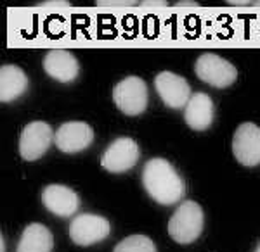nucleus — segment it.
<instances>
[{
    "label": "nucleus",
    "mask_w": 260,
    "mask_h": 252,
    "mask_svg": "<svg viewBox=\"0 0 260 252\" xmlns=\"http://www.w3.org/2000/svg\"><path fill=\"white\" fill-rule=\"evenodd\" d=\"M113 252H156L153 240L144 235H130L123 238Z\"/></svg>",
    "instance_id": "16"
},
{
    "label": "nucleus",
    "mask_w": 260,
    "mask_h": 252,
    "mask_svg": "<svg viewBox=\"0 0 260 252\" xmlns=\"http://www.w3.org/2000/svg\"><path fill=\"white\" fill-rule=\"evenodd\" d=\"M142 185L151 199L161 205H172L184 197V182L167 159H149L142 170Z\"/></svg>",
    "instance_id": "1"
},
{
    "label": "nucleus",
    "mask_w": 260,
    "mask_h": 252,
    "mask_svg": "<svg viewBox=\"0 0 260 252\" xmlns=\"http://www.w3.org/2000/svg\"><path fill=\"white\" fill-rule=\"evenodd\" d=\"M0 252H6V240H4V235H0Z\"/></svg>",
    "instance_id": "22"
},
{
    "label": "nucleus",
    "mask_w": 260,
    "mask_h": 252,
    "mask_svg": "<svg viewBox=\"0 0 260 252\" xmlns=\"http://www.w3.org/2000/svg\"><path fill=\"white\" fill-rule=\"evenodd\" d=\"M231 6H250L253 2H248V0H229Z\"/></svg>",
    "instance_id": "20"
},
{
    "label": "nucleus",
    "mask_w": 260,
    "mask_h": 252,
    "mask_svg": "<svg viewBox=\"0 0 260 252\" xmlns=\"http://www.w3.org/2000/svg\"><path fill=\"white\" fill-rule=\"evenodd\" d=\"M42 202L47 211L61 218L73 216L80 207L78 194L64 185H47L42 192Z\"/></svg>",
    "instance_id": "11"
},
{
    "label": "nucleus",
    "mask_w": 260,
    "mask_h": 252,
    "mask_svg": "<svg viewBox=\"0 0 260 252\" xmlns=\"http://www.w3.org/2000/svg\"><path fill=\"white\" fill-rule=\"evenodd\" d=\"M154 88H156L163 104L170 109H186L187 102L192 97L187 79L175 73H170V71H161L156 74Z\"/></svg>",
    "instance_id": "9"
},
{
    "label": "nucleus",
    "mask_w": 260,
    "mask_h": 252,
    "mask_svg": "<svg viewBox=\"0 0 260 252\" xmlns=\"http://www.w3.org/2000/svg\"><path fill=\"white\" fill-rule=\"evenodd\" d=\"M110 232V221L99 214H78L70 225V238L82 247H89L104 240Z\"/></svg>",
    "instance_id": "5"
},
{
    "label": "nucleus",
    "mask_w": 260,
    "mask_h": 252,
    "mask_svg": "<svg viewBox=\"0 0 260 252\" xmlns=\"http://www.w3.org/2000/svg\"><path fill=\"white\" fill-rule=\"evenodd\" d=\"M28 90V76L14 64H4L0 68V100L12 102Z\"/></svg>",
    "instance_id": "14"
},
{
    "label": "nucleus",
    "mask_w": 260,
    "mask_h": 252,
    "mask_svg": "<svg viewBox=\"0 0 260 252\" xmlns=\"http://www.w3.org/2000/svg\"><path fill=\"white\" fill-rule=\"evenodd\" d=\"M39 7H44V9H50V7H71L70 2H44V4H39Z\"/></svg>",
    "instance_id": "18"
},
{
    "label": "nucleus",
    "mask_w": 260,
    "mask_h": 252,
    "mask_svg": "<svg viewBox=\"0 0 260 252\" xmlns=\"http://www.w3.org/2000/svg\"><path fill=\"white\" fill-rule=\"evenodd\" d=\"M139 6H142V7H167L169 4L167 2H141Z\"/></svg>",
    "instance_id": "19"
},
{
    "label": "nucleus",
    "mask_w": 260,
    "mask_h": 252,
    "mask_svg": "<svg viewBox=\"0 0 260 252\" xmlns=\"http://www.w3.org/2000/svg\"><path fill=\"white\" fill-rule=\"evenodd\" d=\"M52 247L54 238L47 226L31 223L23 230L16 252H50Z\"/></svg>",
    "instance_id": "15"
},
{
    "label": "nucleus",
    "mask_w": 260,
    "mask_h": 252,
    "mask_svg": "<svg viewBox=\"0 0 260 252\" xmlns=\"http://www.w3.org/2000/svg\"><path fill=\"white\" fill-rule=\"evenodd\" d=\"M196 76L215 88H228L238 79V69L228 59L207 52L201 54L194 64Z\"/></svg>",
    "instance_id": "4"
},
{
    "label": "nucleus",
    "mask_w": 260,
    "mask_h": 252,
    "mask_svg": "<svg viewBox=\"0 0 260 252\" xmlns=\"http://www.w3.org/2000/svg\"><path fill=\"white\" fill-rule=\"evenodd\" d=\"M94 140V132L83 121H68L61 124L54 135V144L64 154H77L85 150Z\"/></svg>",
    "instance_id": "10"
},
{
    "label": "nucleus",
    "mask_w": 260,
    "mask_h": 252,
    "mask_svg": "<svg viewBox=\"0 0 260 252\" xmlns=\"http://www.w3.org/2000/svg\"><path fill=\"white\" fill-rule=\"evenodd\" d=\"M44 69L50 78L61 83H71L78 78L80 64L77 57L64 49L49 50L44 57Z\"/></svg>",
    "instance_id": "12"
},
{
    "label": "nucleus",
    "mask_w": 260,
    "mask_h": 252,
    "mask_svg": "<svg viewBox=\"0 0 260 252\" xmlns=\"http://www.w3.org/2000/svg\"><path fill=\"white\" fill-rule=\"evenodd\" d=\"M177 7H198V4L196 2H179Z\"/></svg>",
    "instance_id": "21"
},
{
    "label": "nucleus",
    "mask_w": 260,
    "mask_h": 252,
    "mask_svg": "<svg viewBox=\"0 0 260 252\" xmlns=\"http://www.w3.org/2000/svg\"><path fill=\"white\" fill-rule=\"evenodd\" d=\"M255 252H260V245L257 247V250H255Z\"/></svg>",
    "instance_id": "24"
},
{
    "label": "nucleus",
    "mask_w": 260,
    "mask_h": 252,
    "mask_svg": "<svg viewBox=\"0 0 260 252\" xmlns=\"http://www.w3.org/2000/svg\"><path fill=\"white\" fill-rule=\"evenodd\" d=\"M184 119L186 124L192 128L194 132H203L210 128L213 123V102L203 92L192 94L184 111Z\"/></svg>",
    "instance_id": "13"
},
{
    "label": "nucleus",
    "mask_w": 260,
    "mask_h": 252,
    "mask_svg": "<svg viewBox=\"0 0 260 252\" xmlns=\"http://www.w3.org/2000/svg\"><path fill=\"white\" fill-rule=\"evenodd\" d=\"M113 100L116 107L127 116H139L148 109V87L139 76H127L113 88Z\"/></svg>",
    "instance_id": "3"
},
{
    "label": "nucleus",
    "mask_w": 260,
    "mask_h": 252,
    "mask_svg": "<svg viewBox=\"0 0 260 252\" xmlns=\"http://www.w3.org/2000/svg\"><path fill=\"white\" fill-rule=\"evenodd\" d=\"M98 6L99 7H115V9H118V7H130V6H134V2H115V0H106V2H103V0H99Z\"/></svg>",
    "instance_id": "17"
},
{
    "label": "nucleus",
    "mask_w": 260,
    "mask_h": 252,
    "mask_svg": "<svg viewBox=\"0 0 260 252\" xmlns=\"http://www.w3.org/2000/svg\"><path fill=\"white\" fill-rule=\"evenodd\" d=\"M233 154L246 167L260 164V128L255 123H243L233 137Z\"/></svg>",
    "instance_id": "8"
},
{
    "label": "nucleus",
    "mask_w": 260,
    "mask_h": 252,
    "mask_svg": "<svg viewBox=\"0 0 260 252\" xmlns=\"http://www.w3.org/2000/svg\"><path fill=\"white\" fill-rule=\"evenodd\" d=\"M255 4V6H257V7H260V2H253Z\"/></svg>",
    "instance_id": "23"
},
{
    "label": "nucleus",
    "mask_w": 260,
    "mask_h": 252,
    "mask_svg": "<svg viewBox=\"0 0 260 252\" xmlns=\"http://www.w3.org/2000/svg\"><path fill=\"white\" fill-rule=\"evenodd\" d=\"M139 161V145L132 138L121 137L111 142L101 157V166L110 173H125Z\"/></svg>",
    "instance_id": "7"
},
{
    "label": "nucleus",
    "mask_w": 260,
    "mask_h": 252,
    "mask_svg": "<svg viewBox=\"0 0 260 252\" xmlns=\"http://www.w3.org/2000/svg\"><path fill=\"white\" fill-rule=\"evenodd\" d=\"M203 209L194 200H186L175 209L169 221V235L177 243H192L203 232Z\"/></svg>",
    "instance_id": "2"
},
{
    "label": "nucleus",
    "mask_w": 260,
    "mask_h": 252,
    "mask_svg": "<svg viewBox=\"0 0 260 252\" xmlns=\"http://www.w3.org/2000/svg\"><path fill=\"white\" fill-rule=\"evenodd\" d=\"M54 140L52 128L45 121H31L19 137V155L24 161H37L49 150Z\"/></svg>",
    "instance_id": "6"
}]
</instances>
